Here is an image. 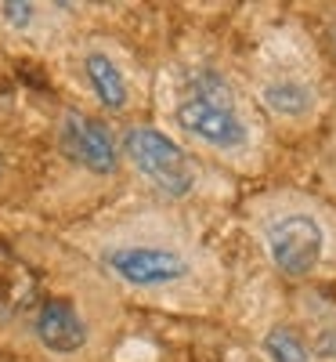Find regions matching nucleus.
Instances as JSON below:
<instances>
[{
    "instance_id": "nucleus-1",
    "label": "nucleus",
    "mask_w": 336,
    "mask_h": 362,
    "mask_svg": "<svg viewBox=\"0 0 336 362\" xmlns=\"http://www.w3.org/2000/svg\"><path fill=\"white\" fill-rule=\"evenodd\" d=\"M174 116H177L181 131H188L210 148H221V153H232V148H242L250 141V131L235 109L232 87L213 69H199L188 80V90L177 102Z\"/></svg>"
},
{
    "instance_id": "nucleus-2",
    "label": "nucleus",
    "mask_w": 336,
    "mask_h": 362,
    "mask_svg": "<svg viewBox=\"0 0 336 362\" xmlns=\"http://www.w3.org/2000/svg\"><path fill=\"white\" fill-rule=\"evenodd\" d=\"M119 153L138 167L141 177H148L170 199H185L196 189V167H192L188 153L160 127H148V124L131 127L124 134V148Z\"/></svg>"
},
{
    "instance_id": "nucleus-3",
    "label": "nucleus",
    "mask_w": 336,
    "mask_h": 362,
    "mask_svg": "<svg viewBox=\"0 0 336 362\" xmlns=\"http://www.w3.org/2000/svg\"><path fill=\"white\" fill-rule=\"evenodd\" d=\"M102 264L109 276H116L127 286H138V290L170 286V283H181L192 276V261L170 247H141V243L109 247L102 254Z\"/></svg>"
},
{
    "instance_id": "nucleus-4",
    "label": "nucleus",
    "mask_w": 336,
    "mask_h": 362,
    "mask_svg": "<svg viewBox=\"0 0 336 362\" xmlns=\"http://www.w3.org/2000/svg\"><path fill=\"white\" fill-rule=\"evenodd\" d=\"M264 247H268L271 264L282 276L300 279V276H311L318 268L322 250H325V232L311 214H286L268 228Z\"/></svg>"
},
{
    "instance_id": "nucleus-5",
    "label": "nucleus",
    "mask_w": 336,
    "mask_h": 362,
    "mask_svg": "<svg viewBox=\"0 0 336 362\" xmlns=\"http://www.w3.org/2000/svg\"><path fill=\"white\" fill-rule=\"evenodd\" d=\"M58 145L62 153L80 163L90 174H116L119 170V145L112 138V131L102 124V119L87 116L80 109H66L62 119H58Z\"/></svg>"
},
{
    "instance_id": "nucleus-6",
    "label": "nucleus",
    "mask_w": 336,
    "mask_h": 362,
    "mask_svg": "<svg viewBox=\"0 0 336 362\" xmlns=\"http://www.w3.org/2000/svg\"><path fill=\"white\" fill-rule=\"evenodd\" d=\"M33 334L37 341L54 351V355H73L87 344V322L83 315L76 312L73 300H62V297H47L40 312H37V322H33Z\"/></svg>"
},
{
    "instance_id": "nucleus-7",
    "label": "nucleus",
    "mask_w": 336,
    "mask_h": 362,
    "mask_svg": "<svg viewBox=\"0 0 336 362\" xmlns=\"http://www.w3.org/2000/svg\"><path fill=\"white\" fill-rule=\"evenodd\" d=\"M83 76H87L90 90H95V98H98L109 112L127 109V102H131L127 76L119 73V66L112 62L105 51H87V54H83Z\"/></svg>"
},
{
    "instance_id": "nucleus-8",
    "label": "nucleus",
    "mask_w": 336,
    "mask_h": 362,
    "mask_svg": "<svg viewBox=\"0 0 336 362\" xmlns=\"http://www.w3.org/2000/svg\"><path fill=\"white\" fill-rule=\"evenodd\" d=\"M260 102H264L268 112H275V116L296 119V116H308V112H311L315 90H311L308 83H300V80L282 76V80H271V83L260 87Z\"/></svg>"
},
{
    "instance_id": "nucleus-9",
    "label": "nucleus",
    "mask_w": 336,
    "mask_h": 362,
    "mask_svg": "<svg viewBox=\"0 0 336 362\" xmlns=\"http://www.w3.org/2000/svg\"><path fill=\"white\" fill-rule=\"evenodd\" d=\"M264 351L271 362H311V348L289 326H275L264 334Z\"/></svg>"
},
{
    "instance_id": "nucleus-10",
    "label": "nucleus",
    "mask_w": 336,
    "mask_h": 362,
    "mask_svg": "<svg viewBox=\"0 0 336 362\" xmlns=\"http://www.w3.org/2000/svg\"><path fill=\"white\" fill-rule=\"evenodd\" d=\"M25 293H29L25 268L0 254V312H15L22 300H25Z\"/></svg>"
},
{
    "instance_id": "nucleus-11",
    "label": "nucleus",
    "mask_w": 336,
    "mask_h": 362,
    "mask_svg": "<svg viewBox=\"0 0 336 362\" xmlns=\"http://www.w3.org/2000/svg\"><path fill=\"white\" fill-rule=\"evenodd\" d=\"M0 18H4L11 29H25L37 18V8L29 4V0H8V4H0Z\"/></svg>"
}]
</instances>
